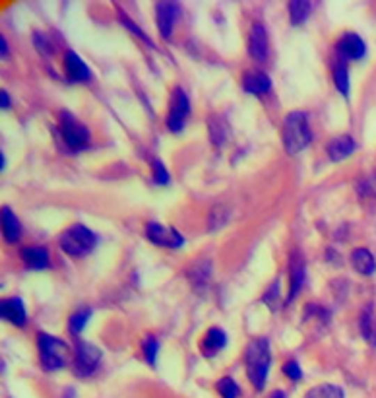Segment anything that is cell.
<instances>
[{
  "mask_svg": "<svg viewBox=\"0 0 376 398\" xmlns=\"http://www.w3.org/2000/svg\"><path fill=\"white\" fill-rule=\"evenodd\" d=\"M244 367L246 377L256 390L266 389L269 367H272V350L268 338H252L244 350Z\"/></svg>",
  "mask_w": 376,
  "mask_h": 398,
  "instance_id": "obj_1",
  "label": "cell"
},
{
  "mask_svg": "<svg viewBox=\"0 0 376 398\" xmlns=\"http://www.w3.org/2000/svg\"><path fill=\"white\" fill-rule=\"evenodd\" d=\"M37 350H39L41 369L47 373L64 369L70 363V355H74V350H70V346L66 344L63 338L47 335V332L37 335Z\"/></svg>",
  "mask_w": 376,
  "mask_h": 398,
  "instance_id": "obj_2",
  "label": "cell"
},
{
  "mask_svg": "<svg viewBox=\"0 0 376 398\" xmlns=\"http://www.w3.org/2000/svg\"><path fill=\"white\" fill-rule=\"evenodd\" d=\"M281 140L283 148L289 155H297L303 152L308 144L313 142V130L308 125V117L303 111H291L283 121V130H281Z\"/></svg>",
  "mask_w": 376,
  "mask_h": 398,
  "instance_id": "obj_3",
  "label": "cell"
},
{
  "mask_svg": "<svg viewBox=\"0 0 376 398\" xmlns=\"http://www.w3.org/2000/svg\"><path fill=\"white\" fill-rule=\"evenodd\" d=\"M58 245L64 253L74 259H81L90 254L99 245V236L84 224H72L63 231Z\"/></svg>",
  "mask_w": 376,
  "mask_h": 398,
  "instance_id": "obj_4",
  "label": "cell"
},
{
  "mask_svg": "<svg viewBox=\"0 0 376 398\" xmlns=\"http://www.w3.org/2000/svg\"><path fill=\"white\" fill-rule=\"evenodd\" d=\"M58 135L70 152H81L91 142L90 128L86 127L76 115H72L70 111L58 113Z\"/></svg>",
  "mask_w": 376,
  "mask_h": 398,
  "instance_id": "obj_5",
  "label": "cell"
},
{
  "mask_svg": "<svg viewBox=\"0 0 376 398\" xmlns=\"http://www.w3.org/2000/svg\"><path fill=\"white\" fill-rule=\"evenodd\" d=\"M72 350H74V358H72L74 375L80 379H88L91 375H95L101 365V360H103V352L97 346L86 342V340H76Z\"/></svg>",
  "mask_w": 376,
  "mask_h": 398,
  "instance_id": "obj_6",
  "label": "cell"
},
{
  "mask_svg": "<svg viewBox=\"0 0 376 398\" xmlns=\"http://www.w3.org/2000/svg\"><path fill=\"white\" fill-rule=\"evenodd\" d=\"M188 115H190V100H188L187 91L177 86L171 91L169 113H167V128L173 135H180L185 130Z\"/></svg>",
  "mask_w": 376,
  "mask_h": 398,
  "instance_id": "obj_7",
  "label": "cell"
},
{
  "mask_svg": "<svg viewBox=\"0 0 376 398\" xmlns=\"http://www.w3.org/2000/svg\"><path fill=\"white\" fill-rule=\"evenodd\" d=\"M143 231H146V237L153 245H157V247H165V249H171V251H177V249H180L185 245V237L175 227H167L163 226V224H157V222H148Z\"/></svg>",
  "mask_w": 376,
  "mask_h": 398,
  "instance_id": "obj_8",
  "label": "cell"
},
{
  "mask_svg": "<svg viewBox=\"0 0 376 398\" xmlns=\"http://www.w3.org/2000/svg\"><path fill=\"white\" fill-rule=\"evenodd\" d=\"M180 18V6L177 2H157L155 4V22L163 39H171L175 26Z\"/></svg>",
  "mask_w": 376,
  "mask_h": 398,
  "instance_id": "obj_9",
  "label": "cell"
},
{
  "mask_svg": "<svg viewBox=\"0 0 376 398\" xmlns=\"http://www.w3.org/2000/svg\"><path fill=\"white\" fill-rule=\"evenodd\" d=\"M336 53L343 61H361L367 54V45L355 31H345L336 41Z\"/></svg>",
  "mask_w": 376,
  "mask_h": 398,
  "instance_id": "obj_10",
  "label": "cell"
},
{
  "mask_svg": "<svg viewBox=\"0 0 376 398\" xmlns=\"http://www.w3.org/2000/svg\"><path fill=\"white\" fill-rule=\"evenodd\" d=\"M63 68L66 78L72 84H86L91 80V70L88 64L84 63L80 54L74 51H66L63 56Z\"/></svg>",
  "mask_w": 376,
  "mask_h": 398,
  "instance_id": "obj_11",
  "label": "cell"
},
{
  "mask_svg": "<svg viewBox=\"0 0 376 398\" xmlns=\"http://www.w3.org/2000/svg\"><path fill=\"white\" fill-rule=\"evenodd\" d=\"M306 278L305 259L299 254V251H293L289 257V296L285 303H291L299 296V291L303 290Z\"/></svg>",
  "mask_w": 376,
  "mask_h": 398,
  "instance_id": "obj_12",
  "label": "cell"
},
{
  "mask_svg": "<svg viewBox=\"0 0 376 398\" xmlns=\"http://www.w3.org/2000/svg\"><path fill=\"white\" fill-rule=\"evenodd\" d=\"M269 53L268 29L264 24H254L249 33V54L256 63H266Z\"/></svg>",
  "mask_w": 376,
  "mask_h": 398,
  "instance_id": "obj_13",
  "label": "cell"
},
{
  "mask_svg": "<svg viewBox=\"0 0 376 398\" xmlns=\"http://www.w3.org/2000/svg\"><path fill=\"white\" fill-rule=\"evenodd\" d=\"M19 259L29 270H45L51 266V254L45 247L39 245H26L19 249Z\"/></svg>",
  "mask_w": 376,
  "mask_h": 398,
  "instance_id": "obj_14",
  "label": "cell"
},
{
  "mask_svg": "<svg viewBox=\"0 0 376 398\" xmlns=\"http://www.w3.org/2000/svg\"><path fill=\"white\" fill-rule=\"evenodd\" d=\"M355 150H357V142H355V138L350 135L336 136V138H331L328 146H326V154H328L331 162H343V160H347Z\"/></svg>",
  "mask_w": 376,
  "mask_h": 398,
  "instance_id": "obj_15",
  "label": "cell"
},
{
  "mask_svg": "<svg viewBox=\"0 0 376 398\" xmlns=\"http://www.w3.org/2000/svg\"><path fill=\"white\" fill-rule=\"evenodd\" d=\"M225 346H227L225 330H221L219 326H212V328H207L206 335L202 336V340H200V352L204 353L207 360H212L224 350Z\"/></svg>",
  "mask_w": 376,
  "mask_h": 398,
  "instance_id": "obj_16",
  "label": "cell"
},
{
  "mask_svg": "<svg viewBox=\"0 0 376 398\" xmlns=\"http://www.w3.org/2000/svg\"><path fill=\"white\" fill-rule=\"evenodd\" d=\"M241 84L249 95H264L272 90V78L262 70H246L242 74Z\"/></svg>",
  "mask_w": 376,
  "mask_h": 398,
  "instance_id": "obj_17",
  "label": "cell"
},
{
  "mask_svg": "<svg viewBox=\"0 0 376 398\" xmlns=\"http://www.w3.org/2000/svg\"><path fill=\"white\" fill-rule=\"evenodd\" d=\"M2 319L4 321H8L12 323L14 326H18V328H24L27 323V311H26V305H24V301L19 298H8L2 301Z\"/></svg>",
  "mask_w": 376,
  "mask_h": 398,
  "instance_id": "obj_18",
  "label": "cell"
},
{
  "mask_svg": "<svg viewBox=\"0 0 376 398\" xmlns=\"http://www.w3.org/2000/svg\"><path fill=\"white\" fill-rule=\"evenodd\" d=\"M351 264H353V268H355L359 274H363V276H370V274H375L376 272L375 254L370 253L367 247L353 249V253H351Z\"/></svg>",
  "mask_w": 376,
  "mask_h": 398,
  "instance_id": "obj_19",
  "label": "cell"
},
{
  "mask_svg": "<svg viewBox=\"0 0 376 398\" xmlns=\"http://www.w3.org/2000/svg\"><path fill=\"white\" fill-rule=\"evenodd\" d=\"M2 234L8 243H18L22 237V224H19L18 216L14 214V210L8 206L2 208Z\"/></svg>",
  "mask_w": 376,
  "mask_h": 398,
  "instance_id": "obj_20",
  "label": "cell"
},
{
  "mask_svg": "<svg viewBox=\"0 0 376 398\" xmlns=\"http://www.w3.org/2000/svg\"><path fill=\"white\" fill-rule=\"evenodd\" d=\"M334 86L338 88L343 98H347L350 95V70H347V61H343V59H336V63H334Z\"/></svg>",
  "mask_w": 376,
  "mask_h": 398,
  "instance_id": "obj_21",
  "label": "cell"
},
{
  "mask_svg": "<svg viewBox=\"0 0 376 398\" xmlns=\"http://www.w3.org/2000/svg\"><path fill=\"white\" fill-rule=\"evenodd\" d=\"M287 8H289V20H291V24H293V26H301V24H305L306 20H308L314 4L313 2H308V0H293V2L287 4Z\"/></svg>",
  "mask_w": 376,
  "mask_h": 398,
  "instance_id": "obj_22",
  "label": "cell"
},
{
  "mask_svg": "<svg viewBox=\"0 0 376 398\" xmlns=\"http://www.w3.org/2000/svg\"><path fill=\"white\" fill-rule=\"evenodd\" d=\"M359 326H361V335L363 338L370 342L373 346H376V317L375 311H373V305H367L361 313V321H359Z\"/></svg>",
  "mask_w": 376,
  "mask_h": 398,
  "instance_id": "obj_23",
  "label": "cell"
},
{
  "mask_svg": "<svg viewBox=\"0 0 376 398\" xmlns=\"http://www.w3.org/2000/svg\"><path fill=\"white\" fill-rule=\"evenodd\" d=\"M159 348H162V344H159V338L155 335H146L142 338V355L143 360H146V363L148 365H152V367H155V363H157V353H159Z\"/></svg>",
  "mask_w": 376,
  "mask_h": 398,
  "instance_id": "obj_24",
  "label": "cell"
},
{
  "mask_svg": "<svg viewBox=\"0 0 376 398\" xmlns=\"http://www.w3.org/2000/svg\"><path fill=\"white\" fill-rule=\"evenodd\" d=\"M207 128H210V138L217 148L224 146L227 142V123L219 115H214V117L207 121Z\"/></svg>",
  "mask_w": 376,
  "mask_h": 398,
  "instance_id": "obj_25",
  "label": "cell"
},
{
  "mask_svg": "<svg viewBox=\"0 0 376 398\" xmlns=\"http://www.w3.org/2000/svg\"><path fill=\"white\" fill-rule=\"evenodd\" d=\"M91 319V309L88 307H81L78 311H74L70 317H68V330H70V335L78 336L88 326Z\"/></svg>",
  "mask_w": 376,
  "mask_h": 398,
  "instance_id": "obj_26",
  "label": "cell"
},
{
  "mask_svg": "<svg viewBox=\"0 0 376 398\" xmlns=\"http://www.w3.org/2000/svg\"><path fill=\"white\" fill-rule=\"evenodd\" d=\"M305 398H345V392L338 385L322 383V385H316V387L308 390Z\"/></svg>",
  "mask_w": 376,
  "mask_h": 398,
  "instance_id": "obj_27",
  "label": "cell"
},
{
  "mask_svg": "<svg viewBox=\"0 0 376 398\" xmlns=\"http://www.w3.org/2000/svg\"><path fill=\"white\" fill-rule=\"evenodd\" d=\"M215 389L221 395V398H239L241 397V387L237 385L233 377H221L215 383Z\"/></svg>",
  "mask_w": 376,
  "mask_h": 398,
  "instance_id": "obj_28",
  "label": "cell"
},
{
  "mask_svg": "<svg viewBox=\"0 0 376 398\" xmlns=\"http://www.w3.org/2000/svg\"><path fill=\"white\" fill-rule=\"evenodd\" d=\"M118 20H120V24H123V26H125L126 29H128V31L132 33V36H136V37H138V39H142L143 43H148V45H150V47H155V45H153L152 39H150V37L143 33L142 27L138 26L136 22H132V20L128 18V14H125V12H123V10H120V8H118Z\"/></svg>",
  "mask_w": 376,
  "mask_h": 398,
  "instance_id": "obj_29",
  "label": "cell"
},
{
  "mask_svg": "<svg viewBox=\"0 0 376 398\" xmlns=\"http://www.w3.org/2000/svg\"><path fill=\"white\" fill-rule=\"evenodd\" d=\"M152 171H153V177L152 181L157 185V187H167L171 183V175L167 171V167H165V163L162 160H152Z\"/></svg>",
  "mask_w": 376,
  "mask_h": 398,
  "instance_id": "obj_30",
  "label": "cell"
},
{
  "mask_svg": "<svg viewBox=\"0 0 376 398\" xmlns=\"http://www.w3.org/2000/svg\"><path fill=\"white\" fill-rule=\"evenodd\" d=\"M357 192L363 199L376 200V173H370L357 183Z\"/></svg>",
  "mask_w": 376,
  "mask_h": 398,
  "instance_id": "obj_31",
  "label": "cell"
},
{
  "mask_svg": "<svg viewBox=\"0 0 376 398\" xmlns=\"http://www.w3.org/2000/svg\"><path fill=\"white\" fill-rule=\"evenodd\" d=\"M279 288H281V280H276L272 286H269L268 290H266V293L262 296V301L268 305L272 311H278V301L281 299V291H279Z\"/></svg>",
  "mask_w": 376,
  "mask_h": 398,
  "instance_id": "obj_32",
  "label": "cell"
},
{
  "mask_svg": "<svg viewBox=\"0 0 376 398\" xmlns=\"http://www.w3.org/2000/svg\"><path fill=\"white\" fill-rule=\"evenodd\" d=\"M281 372H283V375H285L287 379L295 381V383L303 379V369H301V365H299L297 360H289V362L283 363Z\"/></svg>",
  "mask_w": 376,
  "mask_h": 398,
  "instance_id": "obj_33",
  "label": "cell"
},
{
  "mask_svg": "<svg viewBox=\"0 0 376 398\" xmlns=\"http://www.w3.org/2000/svg\"><path fill=\"white\" fill-rule=\"evenodd\" d=\"M33 39H36V45H37V49H39V51H43V53H45V54L51 53V49H49V47H51V43L47 41V37L43 36L41 31H36V36H33Z\"/></svg>",
  "mask_w": 376,
  "mask_h": 398,
  "instance_id": "obj_34",
  "label": "cell"
},
{
  "mask_svg": "<svg viewBox=\"0 0 376 398\" xmlns=\"http://www.w3.org/2000/svg\"><path fill=\"white\" fill-rule=\"evenodd\" d=\"M0 95H2V109H4V111H8V109H10V98H8V91H6V90H2V91H0Z\"/></svg>",
  "mask_w": 376,
  "mask_h": 398,
  "instance_id": "obj_35",
  "label": "cell"
},
{
  "mask_svg": "<svg viewBox=\"0 0 376 398\" xmlns=\"http://www.w3.org/2000/svg\"><path fill=\"white\" fill-rule=\"evenodd\" d=\"M268 398H287V395L285 392H283V390H274V392H272V395H269Z\"/></svg>",
  "mask_w": 376,
  "mask_h": 398,
  "instance_id": "obj_36",
  "label": "cell"
},
{
  "mask_svg": "<svg viewBox=\"0 0 376 398\" xmlns=\"http://www.w3.org/2000/svg\"><path fill=\"white\" fill-rule=\"evenodd\" d=\"M0 43H2V56H6V51H8V47H6V39L2 37V39H0Z\"/></svg>",
  "mask_w": 376,
  "mask_h": 398,
  "instance_id": "obj_37",
  "label": "cell"
},
{
  "mask_svg": "<svg viewBox=\"0 0 376 398\" xmlns=\"http://www.w3.org/2000/svg\"><path fill=\"white\" fill-rule=\"evenodd\" d=\"M0 162H2V169H4V167H6V160H4V152L0 154Z\"/></svg>",
  "mask_w": 376,
  "mask_h": 398,
  "instance_id": "obj_38",
  "label": "cell"
}]
</instances>
